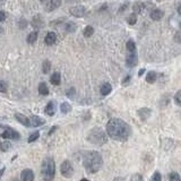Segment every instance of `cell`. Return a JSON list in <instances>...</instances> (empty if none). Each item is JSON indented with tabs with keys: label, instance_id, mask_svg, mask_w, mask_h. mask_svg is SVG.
Masks as SVG:
<instances>
[{
	"label": "cell",
	"instance_id": "ac0fdd59",
	"mask_svg": "<svg viewBox=\"0 0 181 181\" xmlns=\"http://www.w3.org/2000/svg\"><path fill=\"white\" fill-rule=\"evenodd\" d=\"M50 82H51V84L52 85H60L61 83V76H60V72L56 71L53 74L51 78H50Z\"/></svg>",
	"mask_w": 181,
	"mask_h": 181
},
{
	"label": "cell",
	"instance_id": "ee69618b",
	"mask_svg": "<svg viewBox=\"0 0 181 181\" xmlns=\"http://www.w3.org/2000/svg\"><path fill=\"white\" fill-rule=\"evenodd\" d=\"M145 72V69H141V70H139V72H138V76L141 77V75H143V74H144Z\"/></svg>",
	"mask_w": 181,
	"mask_h": 181
},
{
	"label": "cell",
	"instance_id": "f546056e",
	"mask_svg": "<svg viewBox=\"0 0 181 181\" xmlns=\"http://www.w3.org/2000/svg\"><path fill=\"white\" fill-rule=\"evenodd\" d=\"M134 9H135V14H136V12H139V14H141V12L144 10V4L137 2V4L134 5Z\"/></svg>",
	"mask_w": 181,
	"mask_h": 181
},
{
	"label": "cell",
	"instance_id": "8992f818",
	"mask_svg": "<svg viewBox=\"0 0 181 181\" xmlns=\"http://www.w3.org/2000/svg\"><path fill=\"white\" fill-rule=\"evenodd\" d=\"M60 172L64 178H71L74 174V166L70 163V161H64L61 163L60 166Z\"/></svg>",
	"mask_w": 181,
	"mask_h": 181
},
{
	"label": "cell",
	"instance_id": "e0dca14e",
	"mask_svg": "<svg viewBox=\"0 0 181 181\" xmlns=\"http://www.w3.org/2000/svg\"><path fill=\"white\" fill-rule=\"evenodd\" d=\"M100 91H101V94H102L103 96H106V95H109V94L111 93V91H112V86H111L110 83H104V84H102Z\"/></svg>",
	"mask_w": 181,
	"mask_h": 181
},
{
	"label": "cell",
	"instance_id": "7c38bea8",
	"mask_svg": "<svg viewBox=\"0 0 181 181\" xmlns=\"http://www.w3.org/2000/svg\"><path fill=\"white\" fill-rule=\"evenodd\" d=\"M31 25H32L34 28H42L44 26L43 18H42L40 15H35V16L33 17L32 22H31Z\"/></svg>",
	"mask_w": 181,
	"mask_h": 181
},
{
	"label": "cell",
	"instance_id": "603a6c76",
	"mask_svg": "<svg viewBox=\"0 0 181 181\" xmlns=\"http://www.w3.org/2000/svg\"><path fill=\"white\" fill-rule=\"evenodd\" d=\"M36 40H37V32H36V31H34V32H32V33H30V34L27 35V39H26L27 43H30V44L35 43Z\"/></svg>",
	"mask_w": 181,
	"mask_h": 181
},
{
	"label": "cell",
	"instance_id": "7dc6e473",
	"mask_svg": "<svg viewBox=\"0 0 181 181\" xmlns=\"http://www.w3.org/2000/svg\"><path fill=\"white\" fill-rule=\"evenodd\" d=\"M2 32H4V30H2V27H0V34H1Z\"/></svg>",
	"mask_w": 181,
	"mask_h": 181
},
{
	"label": "cell",
	"instance_id": "2e32d148",
	"mask_svg": "<svg viewBox=\"0 0 181 181\" xmlns=\"http://www.w3.org/2000/svg\"><path fill=\"white\" fill-rule=\"evenodd\" d=\"M163 16H164V12L161 9L155 8L151 12V18L153 20H160L161 18H163Z\"/></svg>",
	"mask_w": 181,
	"mask_h": 181
},
{
	"label": "cell",
	"instance_id": "ab89813d",
	"mask_svg": "<svg viewBox=\"0 0 181 181\" xmlns=\"http://www.w3.org/2000/svg\"><path fill=\"white\" fill-rule=\"evenodd\" d=\"M129 81H130V76H127L125 79L122 81V85H127L129 83Z\"/></svg>",
	"mask_w": 181,
	"mask_h": 181
},
{
	"label": "cell",
	"instance_id": "6da1fadb",
	"mask_svg": "<svg viewBox=\"0 0 181 181\" xmlns=\"http://www.w3.org/2000/svg\"><path fill=\"white\" fill-rule=\"evenodd\" d=\"M106 134L112 139L118 141H126L131 136V127L119 118H112L106 124Z\"/></svg>",
	"mask_w": 181,
	"mask_h": 181
},
{
	"label": "cell",
	"instance_id": "74e56055",
	"mask_svg": "<svg viewBox=\"0 0 181 181\" xmlns=\"http://www.w3.org/2000/svg\"><path fill=\"white\" fill-rule=\"evenodd\" d=\"M5 19H6V12L0 10V22H5Z\"/></svg>",
	"mask_w": 181,
	"mask_h": 181
},
{
	"label": "cell",
	"instance_id": "d6a6232c",
	"mask_svg": "<svg viewBox=\"0 0 181 181\" xmlns=\"http://www.w3.org/2000/svg\"><path fill=\"white\" fill-rule=\"evenodd\" d=\"M39 137H40V133H39V131H35V133H33L31 136L28 137L27 141H28V143H34V141H35L36 139L39 138Z\"/></svg>",
	"mask_w": 181,
	"mask_h": 181
},
{
	"label": "cell",
	"instance_id": "9a60e30c",
	"mask_svg": "<svg viewBox=\"0 0 181 181\" xmlns=\"http://www.w3.org/2000/svg\"><path fill=\"white\" fill-rule=\"evenodd\" d=\"M57 41V34L53 32H49L44 37V42L47 45H53Z\"/></svg>",
	"mask_w": 181,
	"mask_h": 181
},
{
	"label": "cell",
	"instance_id": "4dcf8cb0",
	"mask_svg": "<svg viewBox=\"0 0 181 181\" xmlns=\"http://www.w3.org/2000/svg\"><path fill=\"white\" fill-rule=\"evenodd\" d=\"M174 102H176V104L179 105V106H181V89L180 91H178L176 94H174Z\"/></svg>",
	"mask_w": 181,
	"mask_h": 181
},
{
	"label": "cell",
	"instance_id": "f35d334b",
	"mask_svg": "<svg viewBox=\"0 0 181 181\" xmlns=\"http://www.w3.org/2000/svg\"><path fill=\"white\" fill-rule=\"evenodd\" d=\"M74 94H75V89H70L68 91V92H67V95H68V96H72V95H74Z\"/></svg>",
	"mask_w": 181,
	"mask_h": 181
},
{
	"label": "cell",
	"instance_id": "1f68e13d",
	"mask_svg": "<svg viewBox=\"0 0 181 181\" xmlns=\"http://www.w3.org/2000/svg\"><path fill=\"white\" fill-rule=\"evenodd\" d=\"M169 181H181L180 176L177 172H171L169 176Z\"/></svg>",
	"mask_w": 181,
	"mask_h": 181
},
{
	"label": "cell",
	"instance_id": "9c48e42d",
	"mask_svg": "<svg viewBox=\"0 0 181 181\" xmlns=\"http://www.w3.org/2000/svg\"><path fill=\"white\" fill-rule=\"evenodd\" d=\"M69 12L71 14L72 16L75 17H83L86 14V8H85L84 6H75V7H71V8L69 9Z\"/></svg>",
	"mask_w": 181,
	"mask_h": 181
},
{
	"label": "cell",
	"instance_id": "d590c367",
	"mask_svg": "<svg viewBox=\"0 0 181 181\" xmlns=\"http://www.w3.org/2000/svg\"><path fill=\"white\" fill-rule=\"evenodd\" d=\"M151 181H162V176L160 172H155L153 174V177L151 179Z\"/></svg>",
	"mask_w": 181,
	"mask_h": 181
},
{
	"label": "cell",
	"instance_id": "cb8c5ba5",
	"mask_svg": "<svg viewBox=\"0 0 181 181\" xmlns=\"http://www.w3.org/2000/svg\"><path fill=\"white\" fill-rule=\"evenodd\" d=\"M60 110L64 114L69 113L70 111H71V105L69 104L68 102H64V103H61V105H60Z\"/></svg>",
	"mask_w": 181,
	"mask_h": 181
},
{
	"label": "cell",
	"instance_id": "60d3db41",
	"mask_svg": "<svg viewBox=\"0 0 181 181\" xmlns=\"http://www.w3.org/2000/svg\"><path fill=\"white\" fill-rule=\"evenodd\" d=\"M57 129H58V126H53V127H52V129H51V130H50V131H49V136H50V135H52V134L54 133V131H56Z\"/></svg>",
	"mask_w": 181,
	"mask_h": 181
},
{
	"label": "cell",
	"instance_id": "3957f363",
	"mask_svg": "<svg viewBox=\"0 0 181 181\" xmlns=\"http://www.w3.org/2000/svg\"><path fill=\"white\" fill-rule=\"evenodd\" d=\"M41 174L44 181H52L56 176V163L52 157H45L42 162Z\"/></svg>",
	"mask_w": 181,
	"mask_h": 181
},
{
	"label": "cell",
	"instance_id": "d4e9b609",
	"mask_svg": "<svg viewBox=\"0 0 181 181\" xmlns=\"http://www.w3.org/2000/svg\"><path fill=\"white\" fill-rule=\"evenodd\" d=\"M39 93H40L41 95H48L49 94V89L48 86H47V84L45 83H41L40 85H39Z\"/></svg>",
	"mask_w": 181,
	"mask_h": 181
},
{
	"label": "cell",
	"instance_id": "f1b7e54d",
	"mask_svg": "<svg viewBox=\"0 0 181 181\" xmlns=\"http://www.w3.org/2000/svg\"><path fill=\"white\" fill-rule=\"evenodd\" d=\"M10 143L9 141H2L1 144H0V149L2 151V152H7V151H9V148H10Z\"/></svg>",
	"mask_w": 181,
	"mask_h": 181
},
{
	"label": "cell",
	"instance_id": "30bf717a",
	"mask_svg": "<svg viewBox=\"0 0 181 181\" xmlns=\"http://www.w3.org/2000/svg\"><path fill=\"white\" fill-rule=\"evenodd\" d=\"M137 114H138V117L141 118V120L146 121L149 117H151V114H152V110L148 109V108H141L137 111Z\"/></svg>",
	"mask_w": 181,
	"mask_h": 181
},
{
	"label": "cell",
	"instance_id": "7bdbcfd3",
	"mask_svg": "<svg viewBox=\"0 0 181 181\" xmlns=\"http://www.w3.org/2000/svg\"><path fill=\"white\" fill-rule=\"evenodd\" d=\"M113 181H125V179H124V178H121V177H117V178H114V179H113Z\"/></svg>",
	"mask_w": 181,
	"mask_h": 181
},
{
	"label": "cell",
	"instance_id": "d6986e66",
	"mask_svg": "<svg viewBox=\"0 0 181 181\" xmlns=\"http://www.w3.org/2000/svg\"><path fill=\"white\" fill-rule=\"evenodd\" d=\"M56 112V108H54V103L53 102H49L47 106H45V113L48 116H53Z\"/></svg>",
	"mask_w": 181,
	"mask_h": 181
},
{
	"label": "cell",
	"instance_id": "7402d4cb",
	"mask_svg": "<svg viewBox=\"0 0 181 181\" xmlns=\"http://www.w3.org/2000/svg\"><path fill=\"white\" fill-rule=\"evenodd\" d=\"M64 31L67 33H72L76 31V24H74L72 22H68L64 24Z\"/></svg>",
	"mask_w": 181,
	"mask_h": 181
},
{
	"label": "cell",
	"instance_id": "c3c4849f",
	"mask_svg": "<svg viewBox=\"0 0 181 181\" xmlns=\"http://www.w3.org/2000/svg\"><path fill=\"white\" fill-rule=\"evenodd\" d=\"M81 181H89V180H87V179H82Z\"/></svg>",
	"mask_w": 181,
	"mask_h": 181
},
{
	"label": "cell",
	"instance_id": "b9f144b4",
	"mask_svg": "<svg viewBox=\"0 0 181 181\" xmlns=\"http://www.w3.org/2000/svg\"><path fill=\"white\" fill-rule=\"evenodd\" d=\"M177 12H178V14L181 16V4H179L178 5V7H177Z\"/></svg>",
	"mask_w": 181,
	"mask_h": 181
},
{
	"label": "cell",
	"instance_id": "484cf974",
	"mask_svg": "<svg viewBox=\"0 0 181 181\" xmlns=\"http://www.w3.org/2000/svg\"><path fill=\"white\" fill-rule=\"evenodd\" d=\"M50 70H51V62L50 60H44L42 64V71L43 74H48Z\"/></svg>",
	"mask_w": 181,
	"mask_h": 181
},
{
	"label": "cell",
	"instance_id": "83f0119b",
	"mask_svg": "<svg viewBox=\"0 0 181 181\" xmlns=\"http://www.w3.org/2000/svg\"><path fill=\"white\" fill-rule=\"evenodd\" d=\"M127 22H128L129 25H135L137 23V15L135 12L130 14L128 17H127Z\"/></svg>",
	"mask_w": 181,
	"mask_h": 181
},
{
	"label": "cell",
	"instance_id": "4fadbf2b",
	"mask_svg": "<svg viewBox=\"0 0 181 181\" xmlns=\"http://www.w3.org/2000/svg\"><path fill=\"white\" fill-rule=\"evenodd\" d=\"M30 124H31L32 127H40V126L44 125L45 120L44 119H42L41 117L33 116V117H31V119H30Z\"/></svg>",
	"mask_w": 181,
	"mask_h": 181
},
{
	"label": "cell",
	"instance_id": "ba28073f",
	"mask_svg": "<svg viewBox=\"0 0 181 181\" xmlns=\"http://www.w3.org/2000/svg\"><path fill=\"white\" fill-rule=\"evenodd\" d=\"M44 6V9L47 12H53L61 5L60 0H49V1H43L42 2Z\"/></svg>",
	"mask_w": 181,
	"mask_h": 181
},
{
	"label": "cell",
	"instance_id": "e575fe53",
	"mask_svg": "<svg viewBox=\"0 0 181 181\" xmlns=\"http://www.w3.org/2000/svg\"><path fill=\"white\" fill-rule=\"evenodd\" d=\"M130 180L131 181H143V177H141V174H139V173H135V174L131 176Z\"/></svg>",
	"mask_w": 181,
	"mask_h": 181
},
{
	"label": "cell",
	"instance_id": "44dd1931",
	"mask_svg": "<svg viewBox=\"0 0 181 181\" xmlns=\"http://www.w3.org/2000/svg\"><path fill=\"white\" fill-rule=\"evenodd\" d=\"M126 48H127V52L128 53H133V52H137L136 51V45H135V42L133 40H129L126 44Z\"/></svg>",
	"mask_w": 181,
	"mask_h": 181
},
{
	"label": "cell",
	"instance_id": "5bb4252c",
	"mask_svg": "<svg viewBox=\"0 0 181 181\" xmlns=\"http://www.w3.org/2000/svg\"><path fill=\"white\" fill-rule=\"evenodd\" d=\"M15 118H16V120L18 122H20L22 125H24L25 127H30L31 124H30V118H27L26 116L24 114H22V113H16L15 114Z\"/></svg>",
	"mask_w": 181,
	"mask_h": 181
},
{
	"label": "cell",
	"instance_id": "8fae6325",
	"mask_svg": "<svg viewBox=\"0 0 181 181\" xmlns=\"http://www.w3.org/2000/svg\"><path fill=\"white\" fill-rule=\"evenodd\" d=\"M20 180L22 181H34V172L32 170L26 169L20 174Z\"/></svg>",
	"mask_w": 181,
	"mask_h": 181
},
{
	"label": "cell",
	"instance_id": "bcb514c9",
	"mask_svg": "<svg viewBox=\"0 0 181 181\" xmlns=\"http://www.w3.org/2000/svg\"><path fill=\"white\" fill-rule=\"evenodd\" d=\"M10 181H20V180H18V179H16V178H14V179H12Z\"/></svg>",
	"mask_w": 181,
	"mask_h": 181
},
{
	"label": "cell",
	"instance_id": "ffe728a7",
	"mask_svg": "<svg viewBox=\"0 0 181 181\" xmlns=\"http://www.w3.org/2000/svg\"><path fill=\"white\" fill-rule=\"evenodd\" d=\"M156 78H157V74L155 71H149L147 74V76H146V82L149 83V84H153L156 82Z\"/></svg>",
	"mask_w": 181,
	"mask_h": 181
},
{
	"label": "cell",
	"instance_id": "4316f807",
	"mask_svg": "<svg viewBox=\"0 0 181 181\" xmlns=\"http://www.w3.org/2000/svg\"><path fill=\"white\" fill-rule=\"evenodd\" d=\"M83 34H84L85 37H91V36L94 34V28L92 27V26H86V27L84 28V31H83Z\"/></svg>",
	"mask_w": 181,
	"mask_h": 181
},
{
	"label": "cell",
	"instance_id": "836d02e7",
	"mask_svg": "<svg viewBox=\"0 0 181 181\" xmlns=\"http://www.w3.org/2000/svg\"><path fill=\"white\" fill-rule=\"evenodd\" d=\"M8 89V85L4 81H0V93H6Z\"/></svg>",
	"mask_w": 181,
	"mask_h": 181
},
{
	"label": "cell",
	"instance_id": "5b68a950",
	"mask_svg": "<svg viewBox=\"0 0 181 181\" xmlns=\"http://www.w3.org/2000/svg\"><path fill=\"white\" fill-rule=\"evenodd\" d=\"M0 128L4 129V131L1 133V137H2V138H8V139H14V141H17V139L20 138L19 133L16 131L15 129L10 128L9 126L0 125Z\"/></svg>",
	"mask_w": 181,
	"mask_h": 181
},
{
	"label": "cell",
	"instance_id": "52a82bcc",
	"mask_svg": "<svg viewBox=\"0 0 181 181\" xmlns=\"http://www.w3.org/2000/svg\"><path fill=\"white\" fill-rule=\"evenodd\" d=\"M137 64H138V57H137V52H133V53H128L127 57H126V64L129 68H134L136 67Z\"/></svg>",
	"mask_w": 181,
	"mask_h": 181
},
{
	"label": "cell",
	"instance_id": "8d00e7d4",
	"mask_svg": "<svg viewBox=\"0 0 181 181\" xmlns=\"http://www.w3.org/2000/svg\"><path fill=\"white\" fill-rule=\"evenodd\" d=\"M18 26H19L20 28H25L27 26V20L24 19V18H20V20L18 22Z\"/></svg>",
	"mask_w": 181,
	"mask_h": 181
},
{
	"label": "cell",
	"instance_id": "277c9868",
	"mask_svg": "<svg viewBox=\"0 0 181 181\" xmlns=\"http://www.w3.org/2000/svg\"><path fill=\"white\" fill-rule=\"evenodd\" d=\"M87 141L95 145H104L108 141V136L103 129L96 127V128H93L89 133Z\"/></svg>",
	"mask_w": 181,
	"mask_h": 181
},
{
	"label": "cell",
	"instance_id": "7a4b0ae2",
	"mask_svg": "<svg viewBox=\"0 0 181 181\" xmlns=\"http://www.w3.org/2000/svg\"><path fill=\"white\" fill-rule=\"evenodd\" d=\"M103 160L101 154L96 151H89L86 152L83 156V165L85 170L89 173H96L102 168Z\"/></svg>",
	"mask_w": 181,
	"mask_h": 181
},
{
	"label": "cell",
	"instance_id": "f6af8a7d",
	"mask_svg": "<svg viewBox=\"0 0 181 181\" xmlns=\"http://www.w3.org/2000/svg\"><path fill=\"white\" fill-rule=\"evenodd\" d=\"M5 170H6V169H5V168H4V169H2V170H1V171H0V178H1V176H2V174H4Z\"/></svg>",
	"mask_w": 181,
	"mask_h": 181
}]
</instances>
